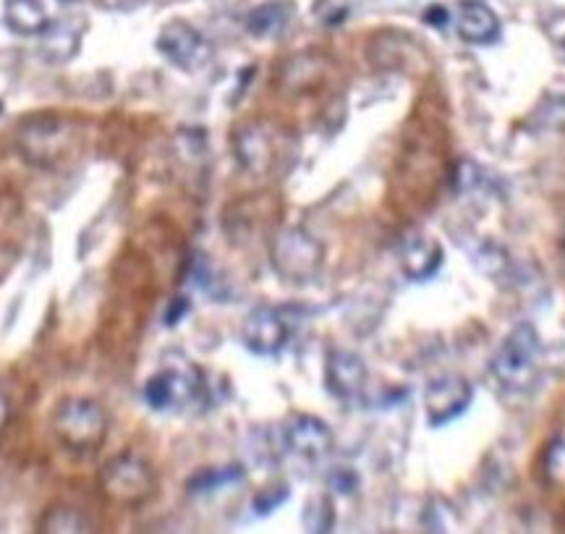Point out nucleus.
Instances as JSON below:
<instances>
[{"mask_svg": "<svg viewBox=\"0 0 565 534\" xmlns=\"http://www.w3.org/2000/svg\"><path fill=\"white\" fill-rule=\"evenodd\" d=\"M233 152H236L238 165H242L244 171L257 173V175L270 171L275 160V147H273L270 134L257 124L244 126V129L233 134Z\"/></svg>", "mask_w": 565, "mask_h": 534, "instance_id": "obj_11", "label": "nucleus"}, {"mask_svg": "<svg viewBox=\"0 0 565 534\" xmlns=\"http://www.w3.org/2000/svg\"><path fill=\"white\" fill-rule=\"evenodd\" d=\"M244 480V469L238 463H231V467L221 469H204L196 477L189 480V493H212V490L228 488V484H236Z\"/></svg>", "mask_w": 565, "mask_h": 534, "instance_id": "obj_18", "label": "nucleus"}, {"mask_svg": "<svg viewBox=\"0 0 565 534\" xmlns=\"http://www.w3.org/2000/svg\"><path fill=\"white\" fill-rule=\"evenodd\" d=\"M55 435L74 451H95L108 435V414L92 398H66L55 409Z\"/></svg>", "mask_w": 565, "mask_h": 534, "instance_id": "obj_2", "label": "nucleus"}, {"mask_svg": "<svg viewBox=\"0 0 565 534\" xmlns=\"http://www.w3.org/2000/svg\"><path fill=\"white\" fill-rule=\"evenodd\" d=\"M244 346L257 356H275L286 346L288 328L286 322L273 307H257L252 309L249 318L244 320L242 330Z\"/></svg>", "mask_w": 565, "mask_h": 534, "instance_id": "obj_8", "label": "nucleus"}, {"mask_svg": "<svg viewBox=\"0 0 565 534\" xmlns=\"http://www.w3.org/2000/svg\"><path fill=\"white\" fill-rule=\"evenodd\" d=\"M286 501H288V488L286 484H275V488H267L257 498H254V509H257V514L265 516Z\"/></svg>", "mask_w": 565, "mask_h": 534, "instance_id": "obj_22", "label": "nucleus"}, {"mask_svg": "<svg viewBox=\"0 0 565 534\" xmlns=\"http://www.w3.org/2000/svg\"><path fill=\"white\" fill-rule=\"evenodd\" d=\"M40 532L53 534H76V532H89L92 524L84 519L79 511L71 509V505H53V509L45 511V516L40 519Z\"/></svg>", "mask_w": 565, "mask_h": 534, "instance_id": "obj_17", "label": "nucleus"}, {"mask_svg": "<svg viewBox=\"0 0 565 534\" xmlns=\"http://www.w3.org/2000/svg\"><path fill=\"white\" fill-rule=\"evenodd\" d=\"M291 17V3H286V0H273V3L257 6V9L246 17V30H249V34H254L257 40H275L286 32Z\"/></svg>", "mask_w": 565, "mask_h": 534, "instance_id": "obj_16", "label": "nucleus"}, {"mask_svg": "<svg viewBox=\"0 0 565 534\" xmlns=\"http://www.w3.org/2000/svg\"><path fill=\"white\" fill-rule=\"evenodd\" d=\"M200 391V370L189 364L186 370L168 367L152 375L145 385V400L154 412L173 409V406L186 404Z\"/></svg>", "mask_w": 565, "mask_h": 534, "instance_id": "obj_7", "label": "nucleus"}, {"mask_svg": "<svg viewBox=\"0 0 565 534\" xmlns=\"http://www.w3.org/2000/svg\"><path fill=\"white\" fill-rule=\"evenodd\" d=\"M270 259L275 273L288 284H309L320 273L324 249L312 234L303 228H282L273 238Z\"/></svg>", "mask_w": 565, "mask_h": 534, "instance_id": "obj_3", "label": "nucleus"}, {"mask_svg": "<svg viewBox=\"0 0 565 534\" xmlns=\"http://www.w3.org/2000/svg\"><path fill=\"white\" fill-rule=\"evenodd\" d=\"M328 482H330V488L338 490V493H343V495H349L359 488V477L349 467L333 469V472H330V477H328Z\"/></svg>", "mask_w": 565, "mask_h": 534, "instance_id": "obj_23", "label": "nucleus"}, {"mask_svg": "<svg viewBox=\"0 0 565 534\" xmlns=\"http://www.w3.org/2000/svg\"><path fill=\"white\" fill-rule=\"evenodd\" d=\"M427 21H433V24L443 26L445 21H448V13H445V9H440V6H437V9H429L427 11Z\"/></svg>", "mask_w": 565, "mask_h": 534, "instance_id": "obj_25", "label": "nucleus"}, {"mask_svg": "<svg viewBox=\"0 0 565 534\" xmlns=\"http://www.w3.org/2000/svg\"><path fill=\"white\" fill-rule=\"evenodd\" d=\"M471 396V385L466 377L458 375H443L437 381L429 383L427 393H424V409H427V419L433 427L448 425L461 417V414L469 409Z\"/></svg>", "mask_w": 565, "mask_h": 534, "instance_id": "obj_6", "label": "nucleus"}, {"mask_svg": "<svg viewBox=\"0 0 565 534\" xmlns=\"http://www.w3.org/2000/svg\"><path fill=\"white\" fill-rule=\"evenodd\" d=\"M286 446L288 451L303 461H322L324 456L333 451V432L320 417L301 414L288 425Z\"/></svg>", "mask_w": 565, "mask_h": 534, "instance_id": "obj_9", "label": "nucleus"}, {"mask_svg": "<svg viewBox=\"0 0 565 534\" xmlns=\"http://www.w3.org/2000/svg\"><path fill=\"white\" fill-rule=\"evenodd\" d=\"M458 34L471 45H490L500 38L498 13L479 0H466L458 13Z\"/></svg>", "mask_w": 565, "mask_h": 534, "instance_id": "obj_13", "label": "nucleus"}, {"mask_svg": "<svg viewBox=\"0 0 565 534\" xmlns=\"http://www.w3.org/2000/svg\"><path fill=\"white\" fill-rule=\"evenodd\" d=\"M540 370V335L534 325L521 322L492 356V375L508 391H524Z\"/></svg>", "mask_w": 565, "mask_h": 534, "instance_id": "obj_1", "label": "nucleus"}, {"mask_svg": "<svg viewBox=\"0 0 565 534\" xmlns=\"http://www.w3.org/2000/svg\"><path fill=\"white\" fill-rule=\"evenodd\" d=\"M315 17L322 21L324 26H335L349 17V0H317Z\"/></svg>", "mask_w": 565, "mask_h": 534, "instance_id": "obj_21", "label": "nucleus"}, {"mask_svg": "<svg viewBox=\"0 0 565 534\" xmlns=\"http://www.w3.org/2000/svg\"><path fill=\"white\" fill-rule=\"evenodd\" d=\"M3 19L9 30L21 34V38H40L51 21L42 0H6Z\"/></svg>", "mask_w": 565, "mask_h": 534, "instance_id": "obj_15", "label": "nucleus"}, {"mask_svg": "<svg viewBox=\"0 0 565 534\" xmlns=\"http://www.w3.org/2000/svg\"><path fill=\"white\" fill-rule=\"evenodd\" d=\"M186 309H189L186 299H183V297L175 299V307L171 309V312H168V325H175V322H179V318L183 312H186Z\"/></svg>", "mask_w": 565, "mask_h": 534, "instance_id": "obj_24", "label": "nucleus"}, {"mask_svg": "<svg viewBox=\"0 0 565 534\" xmlns=\"http://www.w3.org/2000/svg\"><path fill=\"white\" fill-rule=\"evenodd\" d=\"M0 114H3V103H0Z\"/></svg>", "mask_w": 565, "mask_h": 534, "instance_id": "obj_27", "label": "nucleus"}, {"mask_svg": "<svg viewBox=\"0 0 565 534\" xmlns=\"http://www.w3.org/2000/svg\"><path fill=\"white\" fill-rule=\"evenodd\" d=\"M6 421H9V400H6L3 393H0V430H3Z\"/></svg>", "mask_w": 565, "mask_h": 534, "instance_id": "obj_26", "label": "nucleus"}, {"mask_svg": "<svg viewBox=\"0 0 565 534\" xmlns=\"http://www.w3.org/2000/svg\"><path fill=\"white\" fill-rule=\"evenodd\" d=\"M335 524V511L333 501L328 495H317L307 503V511H303V526L309 532H330Z\"/></svg>", "mask_w": 565, "mask_h": 534, "instance_id": "obj_19", "label": "nucleus"}, {"mask_svg": "<svg viewBox=\"0 0 565 534\" xmlns=\"http://www.w3.org/2000/svg\"><path fill=\"white\" fill-rule=\"evenodd\" d=\"M545 474L550 482L565 484V435L563 438L553 440L547 446L545 453Z\"/></svg>", "mask_w": 565, "mask_h": 534, "instance_id": "obj_20", "label": "nucleus"}, {"mask_svg": "<svg viewBox=\"0 0 565 534\" xmlns=\"http://www.w3.org/2000/svg\"><path fill=\"white\" fill-rule=\"evenodd\" d=\"M82 45V32L76 30L74 21L58 19L47 21V26L40 34V55L53 66H61V63H68L79 53Z\"/></svg>", "mask_w": 565, "mask_h": 534, "instance_id": "obj_14", "label": "nucleus"}, {"mask_svg": "<svg viewBox=\"0 0 565 534\" xmlns=\"http://www.w3.org/2000/svg\"><path fill=\"white\" fill-rule=\"evenodd\" d=\"M100 490L105 498L118 505H141L154 495V474L150 463L134 453H121L110 459L100 472Z\"/></svg>", "mask_w": 565, "mask_h": 534, "instance_id": "obj_4", "label": "nucleus"}, {"mask_svg": "<svg viewBox=\"0 0 565 534\" xmlns=\"http://www.w3.org/2000/svg\"><path fill=\"white\" fill-rule=\"evenodd\" d=\"M158 51L181 72H200L212 58L210 42L186 21H168L158 34Z\"/></svg>", "mask_w": 565, "mask_h": 534, "instance_id": "obj_5", "label": "nucleus"}, {"mask_svg": "<svg viewBox=\"0 0 565 534\" xmlns=\"http://www.w3.org/2000/svg\"><path fill=\"white\" fill-rule=\"evenodd\" d=\"M443 247L437 238L427 234L406 236L404 249H401V267L412 280L433 278L443 265Z\"/></svg>", "mask_w": 565, "mask_h": 534, "instance_id": "obj_12", "label": "nucleus"}, {"mask_svg": "<svg viewBox=\"0 0 565 534\" xmlns=\"http://www.w3.org/2000/svg\"><path fill=\"white\" fill-rule=\"evenodd\" d=\"M324 381H328V391L335 398L351 400L362 393L366 383V364L353 351H330L328 367H324Z\"/></svg>", "mask_w": 565, "mask_h": 534, "instance_id": "obj_10", "label": "nucleus"}]
</instances>
